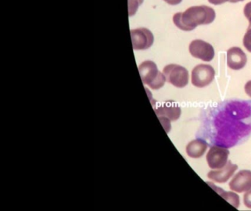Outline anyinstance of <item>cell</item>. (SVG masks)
<instances>
[{
  "mask_svg": "<svg viewBox=\"0 0 251 211\" xmlns=\"http://www.w3.org/2000/svg\"><path fill=\"white\" fill-rule=\"evenodd\" d=\"M202 134L211 144L230 148L251 134V101H229L206 111Z\"/></svg>",
  "mask_w": 251,
  "mask_h": 211,
  "instance_id": "1",
  "label": "cell"
},
{
  "mask_svg": "<svg viewBox=\"0 0 251 211\" xmlns=\"http://www.w3.org/2000/svg\"><path fill=\"white\" fill-rule=\"evenodd\" d=\"M229 187L232 190L238 193L249 190L251 189V171L241 170L230 180Z\"/></svg>",
  "mask_w": 251,
  "mask_h": 211,
  "instance_id": "10",
  "label": "cell"
},
{
  "mask_svg": "<svg viewBox=\"0 0 251 211\" xmlns=\"http://www.w3.org/2000/svg\"><path fill=\"white\" fill-rule=\"evenodd\" d=\"M144 0H128L129 17L134 16L139 6L143 3Z\"/></svg>",
  "mask_w": 251,
  "mask_h": 211,
  "instance_id": "15",
  "label": "cell"
},
{
  "mask_svg": "<svg viewBox=\"0 0 251 211\" xmlns=\"http://www.w3.org/2000/svg\"><path fill=\"white\" fill-rule=\"evenodd\" d=\"M167 82L177 88H183L189 83V72L183 66L170 64L163 69Z\"/></svg>",
  "mask_w": 251,
  "mask_h": 211,
  "instance_id": "5",
  "label": "cell"
},
{
  "mask_svg": "<svg viewBox=\"0 0 251 211\" xmlns=\"http://www.w3.org/2000/svg\"><path fill=\"white\" fill-rule=\"evenodd\" d=\"M155 111L167 133H169L171 128L170 122L178 120L181 114L180 106L172 101H167L155 108Z\"/></svg>",
  "mask_w": 251,
  "mask_h": 211,
  "instance_id": "4",
  "label": "cell"
},
{
  "mask_svg": "<svg viewBox=\"0 0 251 211\" xmlns=\"http://www.w3.org/2000/svg\"><path fill=\"white\" fill-rule=\"evenodd\" d=\"M237 169L236 164H232L231 161H229L223 168L209 171L208 173V177L215 183H225L233 176Z\"/></svg>",
  "mask_w": 251,
  "mask_h": 211,
  "instance_id": "12",
  "label": "cell"
},
{
  "mask_svg": "<svg viewBox=\"0 0 251 211\" xmlns=\"http://www.w3.org/2000/svg\"><path fill=\"white\" fill-rule=\"evenodd\" d=\"M164 1L170 5H177V4H180L183 0H164Z\"/></svg>",
  "mask_w": 251,
  "mask_h": 211,
  "instance_id": "21",
  "label": "cell"
},
{
  "mask_svg": "<svg viewBox=\"0 0 251 211\" xmlns=\"http://www.w3.org/2000/svg\"><path fill=\"white\" fill-rule=\"evenodd\" d=\"M229 153L227 148L218 145L211 147L206 155L208 167L212 169L223 168L227 164Z\"/></svg>",
  "mask_w": 251,
  "mask_h": 211,
  "instance_id": "9",
  "label": "cell"
},
{
  "mask_svg": "<svg viewBox=\"0 0 251 211\" xmlns=\"http://www.w3.org/2000/svg\"><path fill=\"white\" fill-rule=\"evenodd\" d=\"M189 50L192 57L205 62L211 61L215 54L214 47L202 40H194L189 44Z\"/></svg>",
  "mask_w": 251,
  "mask_h": 211,
  "instance_id": "8",
  "label": "cell"
},
{
  "mask_svg": "<svg viewBox=\"0 0 251 211\" xmlns=\"http://www.w3.org/2000/svg\"><path fill=\"white\" fill-rule=\"evenodd\" d=\"M227 66L232 70H241L246 65V54L242 48L232 47L227 51Z\"/></svg>",
  "mask_w": 251,
  "mask_h": 211,
  "instance_id": "11",
  "label": "cell"
},
{
  "mask_svg": "<svg viewBox=\"0 0 251 211\" xmlns=\"http://www.w3.org/2000/svg\"><path fill=\"white\" fill-rule=\"evenodd\" d=\"M208 144L201 139H195L188 144L186 148L187 155L192 158H199L202 157L206 151Z\"/></svg>",
  "mask_w": 251,
  "mask_h": 211,
  "instance_id": "13",
  "label": "cell"
},
{
  "mask_svg": "<svg viewBox=\"0 0 251 211\" xmlns=\"http://www.w3.org/2000/svg\"><path fill=\"white\" fill-rule=\"evenodd\" d=\"M244 14H245V17L248 19L249 21V26L248 29L251 28V1L245 4V7H244Z\"/></svg>",
  "mask_w": 251,
  "mask_h": 211,
  "instance_id": "17",
  "label": "cell"
},
{
  "mask_svg": "<svg viewBox=\"0 0 251 211\" xmlns=\"http://www.w3.org/2000/svg\"><path fill=\"white\" fill-rule=\"evenodd\" d=\"M244 204L247 208H251V189L246 192L244 195Z\"/></svg>",
  "mask_w": 251,
  "mask_h": 211,
  "instance_id": "18",
  "label": "cell"
},
{
  "mask_svg": "<svg viewBox=\"0 0 251 211\" xmlns=\"http://www.w3.org/2000/svg\"><path fill=\"white\" fill-rule=\"evenodd\" d=\"M208 2L211 4H214V5H220V4H223V3L230 1V0H208Z\"/></svg>",
  "mask_w": 251,
  "mask_h": 211,
  "instance_id": "20",
  "label": "cell"
},
{
  "mask_svg": "<svg viewBox=\"0 0 251 211\" xmlns=\"http://www.w3.org/2000/svg\"><path fill=\"white\" fill-rule=\"evenodd\" d=\"M243 45L245 48L251 53V28L248 29L243 38Z\"/></svg>",
  "mask_w": 251,
  "mask_h": 211,
  "instance_id": "16",
  "label": "cell"
},
{
  "mask_svg": "<svg viewBox=\"0 0 251 211\" xmlns=\"http://www.w3.org/2000/svg\"><path fill=\"white\" fill-rule=\"evenodd\" d=\"M244 1V0H230V2L236 3V2H239V1Z\"/></svg>",
  "mask_w": 251,
  "mask_h": 211,
  "instance_id": "22",
  "label": "cell"
},
{
  "mask_svg": "<svg viewBox=\"0 0 251 211\" xmlns=\"http://www.w3.org/2000/svg\"><path fill=\"white\" fill-rule=\"evenodd\" d=\"M139 71L141 79L145 84L151 89H158L165 84V76L158 70L156 64L151 60H147L141 63L139 66Z\"/></svg>",
  "mask_w": 251,
  "mask_h": 211,
  "instance_id": "3",
  "label": "cell"
},
{
  "mask_svg": "<svg viewBox=\"0 0 251 211\" xmlns=\"http://www.w3.org/2000/svg\"><path fill=\"white\" fill-rule=\"evenodd\" d=\"M215 18L214 9L208 6L201 5L192 6L183 13H176L173 20L177 28L189 32L200 25L210 24Z\"/></svg>",
  "mask_w": 251,
  "mask_h": 211,
  "instance_id": "2",
  "label": "cell"
},
{
  "mask_svg": "<svg viewBox=\"0 0 251 211\" xmlns=\"http://www.w3.org/2000/svg\"><path fill=\"white\" fill-rule=\"evenodd\" d=\"M208 184H209L210 186L212 187V189H214L222 197L224 198L227 202H228L230 205H233L234 208H239V197L236 193L230 191H224L223 189H220V187L214 186V185L211 184V183H208Z\"/></svg>",
  "mask_w": 251,
  "mask_h": 211,
  "instance_id": "14",
  "label": "cell"
},
{
  "mask_svg": "<svg viewBox=\"0 0 251 211\" xmlns=\"http://www.w3.org/2000/svg\"><path fill=\"white\" fill-rule=\"evenodd\" d=\"M215 76V70L210 64H200L195 66L192 71V84L198 88L209 85Z\"/></svg>",
  "mask_w": 251,
  "mask_h": 211,
  "instance_id": "6",
  "label": "cell"
},
{
  "mask_svg": "<svg viewBox=\"0 0 251 211\" xmlns=\"http://www.w3.org/2000/svg\"><path fill=\"white\" fill-rule=\"evenodd\" d=\"M132 44L134 50H146L152 46L154 36L152 32L145 27L137 28L130 31Z\"/></svg>",
  "mask_w": 251,
  "mask_h": 211,
  "instance_id": "7",
  "label": "cell"
},
{
  "mask_svg": "<svg viewBox=\"0 0 251 211\" xmlns=\"http://www.w3.org/2000/svg\"><path fill=\"white\" fill-rule=\"evenodd\" d=\"M245 91L247 95L251 98V80L247 82L245 86Z\"/></svg>",
  "mask_w": 251,
  "mask_h": 211,
  "instance_id": "19",
  "label": "cell"
}]
</instances>
